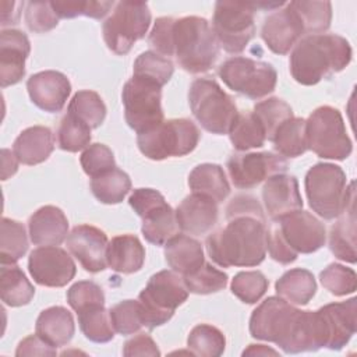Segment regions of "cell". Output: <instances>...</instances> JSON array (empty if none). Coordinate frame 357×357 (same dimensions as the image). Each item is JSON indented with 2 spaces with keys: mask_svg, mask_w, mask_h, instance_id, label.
Here are the masks:
<instances>
[{
  "mask_svg": "<svg viewBox=\"0 0 357 357\" xmlns=\"http://www.w3.org/2000/svg\"><path fill=\"white\" fill-rule=\"evenodd\" d=\"M26 89L33 105L47 113H56L64 107L71 92V84L63 73L46 70L31 75L26 81Z\"/></svg>",
  "mask_w": 357,
  "mask_h": 357,
  "instance_id": "20",
  "label": "cell"
},
{
  "mask_svg": "<svg viewBox=\"0 0 357 357\" xmlns=\"http://www.w3.org/2000/svg\"><path fill=\"white\" fill-rule=\"evenodd\" d=\"M319 280L322 286L333 296L351 294L357 289V275L351 268L340 264L328 265L321 273Z\"/></svg>",
  "mask_w": 357,
  "mask_h": 357,
  "instance_id": "47",
  "label": "cell"
},
{
  "mask_svg": "<svg viewBox=\"0 0 357 357\" xmlns=\"http://www.w3.org/2000/svg\"><path fill=\"white\" fill-rule=\"evenodd\" d=\"M24 7V3L21 1H1V26H8L18 24L21 8Z\"/></svg>",
  "mask_w": 357,
  "mask_h": 357,
  "instance_id": "57",
  "label": "cell"
},
{
  "mask_svg": "<svg viewBox=\"0 0 357 357\" xmlns=\"http://www.w3.org/2000/svg\"><path fill=\"white\" fill-rule=\"evenodd\" d=\"M67 301L77 312L93 304H105V293L98 283L92 280H81L67 290Z\"/></svg>",
  "mask_w": 357,
  "mask_h": 357,
  "instance_id": "52",
  "label": "cell"
},
{
  "mask_svg": "<svg viewBox=\"0 0 357 357\" xmlns=\"http://www.w3.org/2000/svg\"><path fill=\"white\" fill-rule=\"evenodd\" d=\"M130 190V176L119 167H113L112 170L91 178V191L102 204H120Z\"/></svg>",
  "mask_w": 357,
  "mask_h": 357,
  "instance_id": "36",
  "label": "cell"
},
{
  "mask_svg": "<svg viewBox=\"0 0 357 357\" xmlns=\"http://www.w3.org/2000/svg\"><path fill=\"white\" fill-rule=\"evenodd\" d=\"M82 170L92 178L116 167L114 155L105 144H92L85 148L79 158Z\"/></svg>",
  "mask_w": 357,
  "mask_h": 357,
  "instance_id": "50",
  "label": "cell"
},
{
  "mask_svg": "<svg viewBox=\"0 0 357 357\" xmlns=\"http://www.w3.org/2000/svg\"><path fill=\"white\" fill-rule=\"evenodd\" d=\"M174 18L172 17H160L155 21L153 28L149 33L148 42L160 56H174L173 53V42H172V31H173Z\"/></svg>",
  "mask_w": 357,
  "mask_h": 357,
  "instance_id": "53",
  "label": "cell"
},
{
  "mask_svg": "<svg viewBox=\"0 0 357 357\" xmlns=\"http://www.w3.org/2000/svg\"><path fill=\"white\" fill-rule=\"evenodd\" d=\"M268 354H272V356H278L279 353L265 344H250L244 351H243V356H268Z\"/></svg>",
  "mask_w": 357,
  "mask_h": 357,
  "instance_id": "59",
  "label": "cell"
},
{
  "mask_svg": "<svg viewBox=\"0 0 357 357\" xmlns=\"http://www.w3.org/2000/svg\"><path fill=\"white\" fill-rule=\"evenodd\" d=\"M188 102L192 116L202 128L216 135L229 134L238 116L233 98L211 78L192 81L188 91Z\"/></svg>",
  "mask_w": 357,
  "mask_h": 357,
  "instance_id": "6",
  "label": "cell"
},
{
  "mask_svg": "<svg viewBox=\"0 0 357 357\" xmlns=\"http://www.w3.org/2000/svg\"><path fill=\"white\" fill-rule=\"evenodd\" d=\"M315 311H301L282 297H268L251 314L250 333L272 342L287 354L322 347Z\"/></svg>",
  "mask_w": 357,
  "mask_h": 357,
  "instance_id": "2",
  "label": "cell"
},
{
  "mask_svg": "<svg viewBox=\"0 0 357 357\" xmlns=\"http://www.w3.org/2000/svg\"><path fill=\"white\" fill-rule=\"evenodd\" d=\"M187 346L192 354L201 357H219L225 351V335L209 324L194 326L187 337Z\"/></svg>",
  "mask_w": 357,
  "mask_h": 357,
  "instance_id": "41",
  "label": "cell"
},
{
  "mask_svg": "<svg viewBox=\"0 0 357 357\" xmlns=\"http://www.w3.org/2000/svg\"><path fill=\"white\" fill-rule=\"evenodd\" d=\"M275 222L282 238L297 254H311L325 245V226L307 211L297 209Z\"/></svg>",
  "mask_w": 357,
  "mask_h": 357,
  "instance_id": "16",
  "label": "cell"
},
{
  "mask_svg": "<svg viewBox=\"0 0 357 357\" xmlns=\"http://www.w3.org/2000/svg\"><path fill=\"white\" fill-rule=\"evenodd\" d=\"M303 35V25L289 3L284 4V8L269 14L261 29V36L268 49L276 54L289 53Z\"/></svg>",
  "mask_w": 357,
  "mask_h": 357,
  "instance_id": "19",
  "label": "cell"
},
{
  "mask_svg": "<svg viewBox=\"0 0 357 357\" xmlns=\"http://www.w3.org/2000/svg\"><path fill=\"white\" fill-rule=\"evenodd\" d=\"M268 279L259 271L238 272L231 280V293L245 304H254L268 290Z\"/></svg>",
  "mask_w": 357,
  "mask_h": 357,
  "instance_id": "46",
  "label": "cell"
},
{
  "mask_svg": "<svg viewBox=\"0 0 357 357\" xmlns=\"http://www.w3.org/2000/svg\"><path fill=\"white\" fill-rule=\"evenodd\" d=\"M145 261V248L134 234L113 237L106 250V262L110 269L120 273L138 272Z\"/></svg>",
  "mask_w": 357,
  "mask_h": 357,
  "instance_id": "26",
  "label": "cell"
},
{
  "mask_svg": "<svg viewBox=\"0 0 357 357\" xmlns=\"http://www.w3.org/2000/svg\"><path fill=\"white\" fill-rule=\"evenodd\" d=\"M227 275L223 271L216 269L209 262H204L192 273L183 276L184 284L190 293L194 294H211L226 287Z\"/></svg>",
  "mask_w": 357,
  "mask_h": 357,
  "instance_id": "44",
  "label": "cell"
},
{
  "mask_svg": "<svg viewBox=\"0 0 357 357\" xmlns=\"http://www.w3.org/2000/svg\"><path fill=\"white\" fill-rule=\"evenodd\" d=\"M79 329L86 339L95 343H107L114 337L110 312L105 304H93L77 311Z\"/></svg>",
  "mask_w": 357,
  "mask_h": 357,
  "instance_id": "35",
  "label": "cell"
},
{
  "mask_svg": "<svg viewBox=\"0 0 357 357\" xmlns=\"http://www.w3.org/2000/svg\"><path fill=\"white\" fill-rule=\"evenodd\" d=\"M28 250V237L22 223L3 218L0 236V259L1 264H17Z\"/></svg>",
  "mask_w": 357,
  "mask_h": 357,
  "instance_id": "40",
  "label": "cell"
},
{
  "mask_svg": "<svg viewBox=\"0 0 357 357\" xmlns=\"http://www.w3.org/2000/svg\"><path fill=\"white\" fill-rule=\"evenodd\" d=\"M31 52L28 36L18 29L0 33V84L3 88L20 82L25 75V61Z\"/></svg>",
  "mask_w": 357,
  "mask_h": 357,
  "instance_id": "21",
  "label": "cell"
},
{
  "mask_svg": "<svg viewBox=\"0 0 357 357\" xmlns=\"http://www.w3.org/2000/svg\"><path fill=\"white\" fill-rule=\"evenodd\" d=\"M18 159L15 156L14 152H11L10 149H3L1 151V163H3V169H1V178L7 180L10 176H13L17 169H18Z\"/></svg>",
  "mask_w": 357,
  "mask_h": 357,
  "instance_id": "58",
  "label": "cell"
},
{
  "mask_svg": "<svg viewBox=\"0 0 357 357\" xmlns=\"http://www.w3.org/2000/svg\"><path fill=\"white\" fill-rule=\"evenodd\" d=\"M279 297L294 305H305L317 291L314 275L303 268H294L284 272L275 283Z\"/></svg>",
  "mask_w": 357,
  "mask_h": 357,
  "instance_id": "32",
  "label": "cell"
},
{
  "mask_svg": "<svg viewBox=\"0 0 357 357\" xmlns=\"http://www.w3.org/2000/svg\"><path fill=\"white\" fill-rule=\"evenodd\" d=\"M257 3L218 1L212 20V31L218 43L227 53H240L255 33L254 13Z\"/></svg>",
  "mask_w": 357,
  "mask_h": 357,
  "instance_id": "11",
  "label": "cell"
},
{
  "mask_svg": "<svg viewBox=\"0 0 357 357\" xmlns=\"http://www.w3.org/2000/svg\"><path fill=\"white\" fill-rule=\"evenodd\" d=\"M123 354L132 356H159L160 351L153 339L146 333H138L132 339L127 340L123 347Z\"/></svg>",
  "mask_w": 357,
  "mask_h": 357,
  "instance_id": "55",
  "label": "cell"
},
{
  "mask_svg": "<svg viewBox=\"0 0 357 357\" xmlns=\"http://www.w3.org/2000/svg\"><path fill=\"white\" fill-rule=\"evenodd\" d=\"M307 148L324 159L343 160L353 151L344 121L332 106L317 107L305 120Z\"/></svg>",
  "mask_w": 357,
  "mask_h": 357,
  "instance_id": "9",
  "label": "cell"
},
{
  "mask_svg": "<svg viewBox=\"0 0 357 357\" xmlns=\"http://www.w3.org/2000/svg\"><path fill=\"white\" fill-rule=\"evenodd\" d=\"M139 218L142 219V236L151 244L165 245L173 236L178 234L176 212L166 201L148 209Z\"/></svg>",
  "mask_w": 357,
  "mask_h": 357,
  "instance_id": "29",
  "label": "cell"
},
{
  "mask_svg": "<svg viewBox=\"0 0 357 357\" xmlns=\"http://www.w3.org/2000/svg\"><path fill=\"white\" fill-rule=\"evenodd\" d=\"M172 42L177 63L191 74L211 70L219 56L218 39L209 22L201 17L174 18Z\"/></svg>",
  "mask_w": 357,
  "mask_h": 357,
  "instance_id": "4",
  "label": "cell"
},
{
  "mask_svg": "<svg viewBox=\"0 0 357 357\" xmlns=\"http://www.w3.org/2000/svg\"><path fill=\"white\" fill-rule=\"evenodd\" d=\"M351 61V46L340 35L319 33L300 39L290 54L291 77L301 85H315L342 71Z\"/></svg>",
  "mask_w": 357,
  "mask_h": 357,
  "instance_id": "3",
  "label": "cell"
},
{
  "mask_svg": "<svg viewBox=\"0 0 357 357\" xmlns=\"http://www.w3.org/2000/svg\"><path fill=\"white\" fill-rule=\"evenodd\" d=\"M54 13L59 18H75L78 15H85L89 18L100 20L109 10L116 6L113 1H50Z\"/></svg>",
  "mask_w": 357,
  "mask_h": 357,
  "instance_id": "49",
  "label": "cell"
},
{
  "mask_svg": "<svg viewBox=\"0 0 357 357\" xmlns=\"http://www.w3.org/2000/svg\"><path fill=\"white\" fill-rule=\"evenodd\" d=\"M151 25V11L142 1L116 3L110 17L102 26V33L107 47L119 54H127L132 45L142 39Z\"/></svg>",
  "mask_w": 357,
  "mask_h": 357,
  "instance_id": "10",
  "label": "cell"
},
{
  "mask_svg": "<svg viewBox=\"0 0 357 357\" xmlns=\"http://www.w3.org/2000/svg\"><path fill=\"white\" fill-rule=\"evenodd\" d=\"M67 113H70L92 130L98 128L105 121L106 106L96 92L78 91L70 100Z\"/></svg>",
  "mask_w": 357,
  "mask_h": 357,
  "instance_id": "39",
  "label": "cell"
},
{
  "mask_svg": "<svg viewBox=\"0 0 357 357\" xmlns=\"http://www.w3.org/2000/svg\"><path fill=\"white\" fill-rule=\"evenodd\" d=\"M35 294L32 283L17 264H1L0 268V297L10 307L26 305Z\"/></svg>",
  "mask_w": 357,
  "mask_h": 357,
  "instance_id": "33",
  "label": "cell"
},
{
  "mask_svg": "<svg viewBox=\"0 0 357 357\" xmlns=\"http://www.w3.org/2000/svg\"><path fill=\"white\" fill-rule=\"evenodd\" d=\"M198 127L188 119L163 120L155 128L138 134L137 145L144 156L163 160L172 156H184L192 152L199 141Z\"/></svg>",
  "mask_w": 357,
  "mask_h": 357,
  "instance_id": "8",
  "label": "cell"
},
{
  "mask_svg": "<svg viewBox=\"0 0 357 357\" xmlns=\"http://www.w3.org/2000/svg\"><path fill=\"white\" fill-rule=\"evenodd\" d=\"M66 243L68 251L86 272L98 273L106 268L109 241L100 229L91 225H78L68 233Z\"/></svg>",
  "mask_w": 357,
  "mask_h": 357,
  "instance_id": "18",
  "label": "cell"
},
{
  "mask_svg": "<svg viewBox=\"0 0 357 357\" xmlns=\"http://www.w3.org/2000/svg\"><path fill=\"white\" fill-rule=\"evenodd\" d=\"M188 185L192 192L209 197L216 204L225 201L230 192L223 167L215 163L195 166L188 176Z\"/></svg>",
  "mask_w": 357,
  "mask_h": 357,
  "instance_id": "30",
  "label": "cell"
},
{
  "mask_svg": "<svg viewBox=\"0 0 357 357\" xmlns=\"http://www.w3.org/2000/svg\"><path fill=\"white\" fill-rule=\"evenodd\" d=\"M219 77L234 92L250 99H261L273 92L278 81L272 64L236 56L219 67Z\"/></svg>",
  "mask_w": 357,
  "mask_h": 357,
  "instance_id": "13",
  "label": "cell"
},
{
  "mask_svg": "<svg viewBox=\"0 0 357 357\" xmlns=\"http://www.w3.org/2000/svg\"><path fill=\"white\" fill-rule=\"evenodd\" d=\"M271 141L273 142L275 151L283 158H297L303 155L308 149L305 120L293 116L279 126Z\"/></svg>",
  "mask_w": 357,
  "mask_h": 357,
  "instance_id": "34",
  "label": "cell"
},
{
  "mask_svg": "<svg viewBox=\"0 0 357 357\" xmlns=\"http://www.w3.org/2000/svg\"><path fill=\"white\" fill-rule=\"evenodd\" d=\"M109 312L114 331L123 336L132 335L144 326L138 300L120 301L119 304L113 305Z\"/></svg>",
  "mask_w": 357,
  "mask_h": 357,
  "instance_id": "48",
  "label": "cell"
},
{
  "mask_svg": "<svg viewBox=\"0 0 357 357\" xmlns=\"http://www.w3.org/2000/svg\"><path fill=\"white\" fill-rule=\"evenodd\" d=\"M287 166L289 163L283 156L272 152L234 153L226 165L231 183L241 190L257 187L269 177L283 173Z\"/></svg>",
  "mask_w": 357,
  "mask_h": 357,
  "instance_id": "14",
  "label": "cell"
},
{
  "mask_svg": "<svg viewBox=\"0 0 357 357\" xmlns=\"http://www.w3.org/2000/svg\"><path fill=\"white\" fill-rule=\"evenodd\" d=\"M262 199L268 216L272 220H278L280 216L301 209L303 206L297 178L284 173L275 174L265 181Z\"/></svg>",
  "mask_w": 357,
  "mask_h": 357,
  "instance_id": "22",
  "label": "cell"
},
{
  "mask_svg": "<svg viewBox=\"0 0 357 357\" xmlns=\"http://www.w3.org/2000/svg\"><path fill=\"white\" fill-rule=\"evenodd\" d=\"M183 278L174 271H160L151 276L138 296L144 326L153 329L166 324L187 297Z\"/></svg>",
  "mask_w": 357,
  "mask_h": 357,
  "instance_id": "7",
  "label": "cell"
},
{
  "mask_svg": "<svg viewBox=\"0 0 357 357\" xmlns=\"http://www.w3.org/2000/svg\"><path fill=\"white\" fill-rule=\"evenodd\" d=\"M230 142L237 151H248L264 146L266 141L265 131L252 112L238 113L229 131Z\"/></svg>",
  "mask_w": 357,
  "mask_h": 357,
  "instance_id": "37",
  "label": "cell"
},
{
  "mask_svg": "<svg viewBox=\"0 0 357 357\" xmlns=\"http://www.w3.org/2000/svg\"><path fill=\"white\" fill-rule=\"evenodd\" d=\"M165 259L172 271L183 276L192 273L205 262L201 243L185 234H176L165 244Z\"/></svg>",
  "mask_w": 357,
  "mask_h": 357,
  "instance_id": "28",
  "label": "cell"
},
{
  "mask_svg": "<svg viewBox=\"0 0 357 357\" xmlns=\"http://www.w3.org/2000/svg\"><path fill=\"white\" fill-rule=\"evenodd\" d=\"M28 230L35 245H59L67 238L68 220L60 208L45 205L31 215Z\"/></svg>",
  "mask_w": 357,
  "mask_h": 357,
  "instance_id": "24",
  "label": "cell"
},
{
  "mask_svg": "<svg viewBox=\"0 0 357 357\" xmlns=\"http://www.w3.org/2000/svg\"><path fill=\"white\" fill-rule=\"evenodd\" d=\"M32 279L46 287H63L75 276V264L66 250L57 245H40L28 258Z\"/></svg>",
  "mask_w": 357,
  "mask_h": 357,
  "instance_id": "17",
  "label": "cell"
},
{
  "mask_svg": "<svg viewBox=\"0 0 357 357\" xmlns=\"http://www.w3.org/2000/svg\"><path fill=\"white\" fill-rule=\"evenodd\" d=\"M226 219L225 227L206 237L211 259L222 268L259 265L266 255L268 226L257 198L234 197L226 208Z\"/></svg>",
  "mask_w": 357,
  "mask_h": 357,
  "instance_id": "1",
  "label": "cell"
},
{
  "mask_svg": "<svg viewBox=\"0 0 357 357\" xmlns=\"http://www.w3.org/2000/svg\"><path fill=\"white\" fill-rule=\"evenodd\" d=\"M297 14L304 33L319 35L331 26L332 4L329 1H290Z\"/></svg>",
  "mask_w": 357,
  "mask_h": 357,
  "instance_id": "38",
  "label": "cell"
},
{
  "mask_svg": "<svg viewBox=\"0 0 357 357\" xmlns=\"http://www.w3.org/2000/svg\"><path fill=\"white\" fill-rule=\"evenodd\" d=\"M56 347L50 346L40 336L31 335L20 342L15 356H56Z\"/></svg>",
  "mask_w": 357,
  "mask_h": 357,
  "instance_id": "56",
  "label": "cell"
},
{
  "mask_svg": "<svg viewBox=\"0 0 357 357\" xmlns=\"http://www.w3.org/2000/svg\"><path fill=\"white\" fill-rule=\"evenodd\" d=\"M121 100L126 121L137 134L146 132L163 121L162 86L132 75L123 86Z\"/></svg>",
  "mask_w": 357,
  "mask_h": 357,
  "instance_id": "12",
  "label": "cell"
},
{
  "mask_svg": "<svg viewBox=\"0 0 357 357\" xmlns=\"http://www.w3.org/2000/svg\"><path fill=\"white\" fill-rule=\"evenodd\" d=\"M305 195L311 209L325 220L339 218L354 198V184L347 187L343 169L333 163H317L305 174Z\"/></svg>",
  "mask_w": 357,
  "mask_h": 357,
  "instance_id": "5",
  "label": "cell"
},
{
  "mask_svg": "<svg viewBox=\"0 0 357 357\" xmlns=\"http://www.w3.org/2000/svg\"><path fill=\"white\" fill-rule=\"evenodd\" d=\"M266 251L269 252L271 258L279 264L287 265L297 259V252H294L287 243L282 238L278 227L268 229V241H266Z\"/></svg>",
  "mask_w": 357,
  "mask_h": 357,
  "instance_id": "54",
  "label": "cell"
},
{
  "mask_svg": "<svg viewBox=\"0 0 357 357\" xmlns=\"http://www.w3.org/2000/svg\"><path fill=\"white\" fill-rule=\"evenodd\" d=\"M252 114L261 123L266 139L271 141L279 126L293 117V110L290 105L286 103L283 99L269 98L262 102H258L254 106Z\"/></svg>",
  "mask_w": 357,
  "mask_h": 357,
  "instance_id": "43",
  "label": "cell"
},
{
  "mask_svg": "<svg viewBox=\"0 0 357 357\" xmlns=\"http://www.w3.org/2000/svg\"><path fill=\"white\" fill-rule=\"evenodd\" d=\"M329 233V248L332 254L344 261L356 262V215H354V198L349 202L346 209L339 216Z\"/></svg>",
  "mask_w": 357,
  "mask_h": 357,
  "instance_id": "31",
  "label": "cell"
},
{
  "mask_svg": "<svg viewBox=\"0 0 357 357\" xmlns=\"http://www.w3.org/2000/svg\"><path fill=\"white\" fill-rule=\"evenodd\" d=\"M25 24L29 31L43 33L57 26L59 17L50 1H29L25 8Z\"/></svg>",
  "mask_w": 357,
  "mask_h": 357,
  "instance_id": "51",
  "label": "cell"
},
{
  "mask_svg": "<svg viewBox=\"0 0 357 357\" xmlns=\"http://www.w3.org/2000/svg\"><path fill=\"white\" fill-rule=\"evenodd\" d=\"M54 148V137L50 128L33 126L24 130L13 144V152L24 165H38L45 162Z\"/></svg>",
  "mask_w": 357,
  "mask_h": 357,
  "instance_id": "25",
  "label": "cell"
},
{
  "mask_svg": "<svg viewBox=\"0 0 357 357\" xmlns=\"http://www.w3.org/2000/svg\"><path fill=\"white\" fill-rule=\"evenodd\" d=\"M174 212L178 229L192 236L208 233L218 222V204L195 192L187 195Z\"/></svg>",
  "mask_w": 357,
  "mask_h": 357,
  "instance_id": "23",
  "label": "cell"
},
{
  "mask_svg": "<svg viewBox=\"0 0 357 357\" xmlns=\"http://www.w3.org/2000/svg\"><path fill=\"white\" fill-rule=\"evenodd\" d=\"M173 73V63L156 52H144L134 61V77L151 81L159 86L167 84Z\"/></svg>",
  "mask_w": 357,
  "mask_h": 357,
  "instance_id": "42",
  "label": "cell"
},
{
  "mask_svg": "<svg viewBox=\"0 0 357 357\" xmlns=\"http://www.w3.org/2000/svg\"><path fill=\"white\" fill-rule=\"evenodd\" d=\"M322 347L343 349L356 333L357 300L353 297L343 303H331L315 311Z\"/></svg>",
  "mask_w": 357,
  "mask_h": 357,
  "instance_id": "15",
  "label": "cell"
},
{
  "mask_svg": "<svg viewBox=\"0 0 357 357\" xmlns=\"http://www.w3.org/2000/svg\"><path fill=\"white\" fill-rule=\"evenodd\" d=\"M91 142V128L67 113L59 126L57 130V144L59 148L67 152H78Z\"/></svg>",
  "mask_w": 357,
  "mask_h": 357,
  "instance_id": "45",
  "label": "cell"
},
{
  "mask_svg": "<svg viewBox=\"0 0 357 357\" xmlns=\"http://www.w3.org/2000/svg\"><path fill=\"white\" fill-rule=\"evenodd\" d=\"M75 332L71 312L60 305L43 310L35 324V333L53 347H61L70 343Z\"/></svg>",
  "mask_w": 357,
  "mask_h": 357,
  "instance_id": "27",
  "label": "cell"
}]
</instances>
